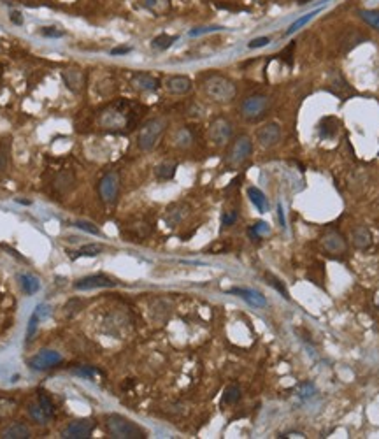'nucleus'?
<instances>
[{"mask_svg": "<svg viewBox=\"0 0 379 439\" xmlns=\"http://www.w3.org/2000/svg\"><path fill=\"white\" fill-rule=\"evenodd\" d=\"M204 93L211 99L213 102H218V104H228L235 99L237 95V88L228 77L225 76H209L206 81H204Z\"/></svg>", "mask_w": 379, "mask_h": 439, "instance_id": "nucleus-1", "label": "nucleus"}, {"mask_svg": "<svg viewBox=\"0 0 379 439\" xmlns=\"http://www.w3.org/2000/svg\"><path fill=\"white\" fill-rule=\"evenodd\" d=\"M98 127L109 132H121L130 127V111L126 104H113L98 114Z\"/></svg>", "mask_w": 379, "mask_h": 439, "instance_id": "nucleus-2", "label": "nucleus"}, {"mask_svg": "<svg viewBox=\"0 0 379 439\" xmlns=\"http://www.w3.org/2000/svg\"><path fill=\"white\" fill-rule=\"evenodd\" d=\"M105 429L111 438L114 439H142L146 438V432L133 423L126 416L121 415H109L105 418Z\"/></svg>", "mask_w": 379, "mask_h": 439, "instance_id": "nucleus-3", "label": "nucleus"}, {"mask_svg": "<svg viewBox=\"0 0 379 439\" xmlns=\"http://www.w3.org/2000/svg\"><path fill=\"white\" fill-rule=\"evenodd\" d=\"M165 127H167V120H163V118L148 120L144 125L141 127V130H139L137 146L142 151H151V149L157 146V142L160 141L161 134L165 132Z\"/></svg>", "mask_w": 379, "mask_h": 439, "instance_id": "nucleus-4", "label": "nucleus"}, {"mask_svg": "<svg viewBox=\"0 0 379 439\" xmlns=\"http://www.w3.org/2000/svg\"><path fill=\"white\" fill-rule=\"evenodd\" d=\"M269 105H270L269 97L256 93V95H250V97L244 99L241 107H239V111H241V116L244 118V120L256 121V120H260V118L265 116Z\"/></svg>", "mask_w": 379, "mask_h": 439, "instance_id": "nucleus-5", "label": "nucleus"}, {"mask_svg": "<svg viewBox=\"0 0 379 439\" xmlns=\"http://www.w3.org/2000/svg\"><path fill=\"white\" fill-rule=\"evenodd\" d=\"M253 153V141L248 135H239L226 151V164L237 167L248 160Z\"/></svg>", "mask_w": 379, "mask_h": 439, "instance_id": "nucleus-6", "label": "nucleus"}, {"mask_svg": "<svg viewBox=\"0 0 379 439\" xmlns=\"http://www.w3.org/2000/svg\"><path fill=\"white\" fill-rule=\"evenodd\" d=\"M120 174L116 170H111L107 172L100 181H98V197L104 204L113 205L114 202L118 201V195H120Z\"/></svg>", "mask_w": 379, "mask_h": 439, "instance_id": "nucleus-7", "label": "nucleus"}, {"mask_svg": "<svg viewBox=\"0 0 379 439\" xmlns=\"http://www.w3.org/2000/svg\"><path fill=\"white\" fill-rule=\"evenodd\" d=\"M232 134H234V127L223 116L213 120V123L209 125V139L214 146L228 144V141L232 139Z\"/></svg>", "mask_w": 379, "mask_h": 439, "instance_id": "nucleus-8", "label": "nucleus"}, {"mask_svg": "<svg viewBox=\"0 0 379 439\" xmlns=\"http://www.w3.org/2000/svg\"><path fill=\"white\" fill-rule=\"evenodd\" d=\"M62 362H63V357H62L58 351L42 350L29 360V366L32 367V369H35V371H46V369L60 366Z\"/></svg>", "mask_w": 379, "mask_h": 439, "instance_id": "nucleus-9", "label": "nucleus"}, {"mask_svg": "<svg viewBox=\"0 0 379 439\" xmlns=\"http://www.w3.org/2000/svg\"><path fill=\"white\" fill-rule=\"evenodd\" d=\"M93 427H95V423L92 420H74L70 422L67 427L62 431V438L65 439H86L92 436Z\"/></svg>", "mask_w": 379, "mask_h": 439, "instance_id": "nucleus-10", "label": "nucleus"}, {"mask_svg": "<svg viewBox=\"0 0 379 439\" xmlns=\"http://www.w3.org/2000/svg\"><path fill=\"white\" fill-rule=\"evenodd\" d=\"M279 141H281V127L274 121L260 127L256 132V142L265 149L274 148L276 144H279Z\"/></svg>", "mask_w": 379, "mask_h": 439, "instance_id": "nucleus-11", "label": "nucleus"}, {"mask_svg": "<svg viewBox=\"0 0 379 439\" xmlns=\"http://www.w3.org/2000/svg\"><path fill=\"white\" fill-rule=\"evenodd\" d=\"M111 286H116V281L111 279L109 276H104V274H92V276H86V278L74 283V288L81 292L97 290V288H111Z\"/></svg>", "mask_w": 379, "mask_h": 439, "instance_id": "nucleus-12", "label": "nucleus"}, {"mask_svg": "<svg viewBox=\"0 0 379 439\" xmlns=\"http://www.w3.org/2000/svg\"><path fill=\"white\" fill-rule=\"evenodd\" d=\"M321 246L323 250L330 255H343L347 250V242L344 239V236L337 230H330L321 237Z\"/></svg>", "mask_w": 379, "mask_h": 439, "instance_id": "nucleus-13", "label": "nucleus"}, {"mask_svg": "<svg viewBox=\"0 0 379 439\" xmlns=\"http://www.w3.org/2000/svg\"><path fill=\"white\" fill-rule=\"evenodd\" d=\"M130 85L137 90V92H157V90L160 88V81L148 72H137L132 76Z\"/></svg>", "mask_w": 379, "mask_h": 439, "instance_id": "nucleus-14", "label": "nucleus"}, {"mask_svg": "<svg viewBox=\"0 0 379 439\" xmlns=\"http://www.w3.org/2000/svg\"><path fill=\"white\" fill-rule=\"evenodd\" d=\"M163 86L172 95H185L191 90V79L186 76H169Z\"/></svg>", "mask_w": 379, "mask_h": 439, "instance_id": "nucleus-15", "label": "nucleus"}, {"mask_svg": "<svg viewBox=\"0 0 379 439\" xmlns=\"http://www.w3.org/2000/svg\"><path fill=\"white\" fill-rule=\"evenodd\" d=\"M62 79H63L65 86L74 93L81 92V88L85 85V74H83L81 68H67V70H62Z\"/></svg>", "mask_w": 379, "mask_h": 439, "instance_id": "nucleus-16", "label": "nucleus"}, {"mask_svg": "<svg viewBox=\"0 0 379 439\" xmlns=\"http://www.w3.org/2000/svg\"><path fill=\"white\" fill-rule=\"evenodd\" d=\"M74 185H76V174L70 169H65L62 170V172H58L57 177H55V181H53V188L57 190V192H60V194L70 192V190L74 188Z\"/></svg>", "mask_w": 379, "mask_h": 439, "instance_id": "nucleus-17", "label": "nucleus"}, {"mask_svg": "<svg viewBox=\"0 0 379 439\" xmlns=\"http://www.w3.org/2000/svg\"><path fill=\"white\" fill-rule=\"evenodd\" d=\"M230 294L239 295V297L244 299L250 306H254V307H265L267 306V299L256 290H250V288H232Z\"/></svg>", "mask_w": 379, "mask_h": 439, "instance_id": "nucleus-18", "label": "nucleus"}, {"mask_svg": "<svg viewBox=\"0 0 379 439\" xmlns=\"http://www.w3.org/2000/svg\"><path fill=\"white\" fill-rule=\"evenodd\" d=\"M188 214V205L186 204H174L170 205L165 213V223L169 227H178L179 223L185 220V216Z\"/></svg>", "mask_w": 379, "mask_h": 439, "instance_id": "nucleus-19", "label": "nucleus"}, {"mask_svg": "<svg viewBox=\"0 0 379 439\" xmlns=\"http://www.w3.org/2000/svg\"><path fill=\"white\" fill-rule=\"evenodd\" d=\"M351 239H353L355 248H358V250H367V248H371V244H372L371 230H369L367 227H363V225L356 227V229L353 230Z\"/></svg>", "mask_w": 379, "mask_h": 439, "instance_id": "nucleus-20", "label": "nucleus"}, {"mask_svg": "<svg viewBox=\"0 0 379 439\" xmlns=\"http://www.w3.org/2000/svg\"><path fill=\"white\" fill-rule=\"evenodd\" d=\"M248 197H250V201L253 202L254 207H256L260 213H267V211H269V201H267L265 194H263L260 188L250 186V188H248Z\"/></svg>", "mask_w": 379, "mask_h": 439, "instance_id": "nucleus-21", "label": "nucleus"}, {"mask_svg": "<svg viewBox=\"0 0 379 439\" xmlns=\"http://www.w3.org/2000/svg\"><path fill=\"white\" fill-rule=\"evenodd\" d=\"M4 439H27L30 438V429L25 423H12L2 432Z\"/></svg>", "mask_w": 379, "mask_h": 439, "instance_id": "nucleus-22", "label": "nucleus"}, {"mask_svg": "<svg viewBox=\"0 0 379 439\" xmlns=\"http://www.w3.org/2000/svg\"><path fill=\"white\" fill-rule=\"evenodd\" d=\"M176 169H178V164H176V162L165 160L155 167V176H157L158 179H161V181H169V179H172V177L176 176Z\"/></svg>", "mask_w": 379, "mask_h": 439, "instance_id": "nucleus-23", "label": "nucleus"}, {"mask_svg": "<svg viewBox=\"0 0 379 439\" xmlns=\"http://www.w3.org/2000/svg\"><path fill=\"white\" fill-rule=\"evenodd\" d=\"M141 5L157 16H161L170 9V0H141Z\"/></svg>", "mask_w": 379, "mask_h": 439, "instance_id": "nucleus-24", "label": "nucleus"}, {"mask_svg": "<svg viewBox=\"0 0 379 439\" xmlns=\"http://www.w3.org/2000/svg\"><path fill=\"white\" fill-rule=\"evenodd\" d=\"M176 40H178V35L160 34V35H157L153 40H151V48L157 49V51H165V49H169Z\"/></svg>", "mask_w": 379, "mask_h": 439, "instance_id": "nucleus-25", "label": "nucleus"}, {"mask_svg": "<svg viewBox=\"0 0 379 439\" xmlns=\"http://www.w3.org/2000/svg\"><path fill=\"white\" fill-rule=\"evenodd\" d=\"M20 283H21V288L25 290V294L33 295L35 292H39L40 288V283L35 276L32 274H20Z\"/></svg>", "mask_w": 379, "mask_h": 439, "instance_id": "nucleus-26", "label": "nucleus"}, {"mask_svg": "<svg viewBox=\"0 0 379 439\" xmlns=\"http://www.w3.org/2000/svg\"><path fill=\"white\" fill-rule=\"evenodd\" d=\"M44 309H46V306H37L35 311H33V314L30 316L29 329H27V344H29V342L33 339V336H35L37 325H39V320H40V316H42V313H44Z\"/></svg>", "mask_w": 379, "mask_h": 439, "instance_id": "nucleus-27", "label": "nucleus"}, {"mask_svg": "<svg viewBox=\"0 0 379 439\" xmlns=\"http://www.w3.org/2000/svg\"><path fill=\"white\" fill-rule=\"evenodd\" d=\"M191 142H193V135H191V132H190L188 129L183 127V129L176 130V134H174V144L178 146V148H190Z\"/></svg>", "mask_w": 379, "mask_h": 439, "instance_id": "nucleus-28", "label": "nucleus"}, {"mask_svg": "<svg viewBox=\"0 0 379 439\" xmlns=\"http://www.w3.org/2000/svg\"><path fill=\"white\" fill-rule=\"evenodd\" d=\"M241 399V388L237 385H230V387L225 388V394H223V404H235Z\"/></svg>", "mask_w": 379, "mask_h": 439, "instance_id": "nucleus-29", "label": "nucleus"}, {"mask_svg": "<svg viewBox=\"0 0 379 439\" xmlns=\"http://www.w3.org/2000/svg\"><path fill=\"white\" fill-rule=\"evenodd\" d=\"M316 14H319V9H316V11H311L309 14H306V16H302V18H299L297 21H293V23L290 25V29L286 30V35H291V34H295L297 30L300 29V27H304L306 23H309V21L313 20Z\"/></svg>", "mask_w": 379, "mask_h": 439, "instance_id": "nucleus-30", "label": "nucleus"}, {"mask_svg": "<svg viewBox=\"0 0 379 439\" xmlns=\"http://www.w3.org/2000/svg\"><path fill=\"white\" fill-rule=\"evenodd\" d=\"M29 415L32 416L33 420H35L37 423H48V420H49V416L46 415L44 413V409H42V407H40V404L37 403V404H30L29 406Z\"/></svg>", "mask_w": 379, "mask_h": 439, "instance_id": "nucleus-31", "label": "nucleus"}, {"mask_svg": "<svg viewBox=\"0 0 379 439\" xmlns=\"http://www.w3.org/2000/svg\"><path fill=\"white\" fill-rule=\"evenodd\" d=\"M358 14L365 23L371 25L372 29L379 30V11H369L367 9V11H360Z\"/></svg>", "mask_w": 379, "mask_h": 439, "instance_id": "nucleus-32", "label": "nucleus"}, {"mask_svg": "<svg viewBox=\"0 0 379 439\" xmlns=\"http://www.w3.org/2000/svg\"><path fill=\"white\" fill-rule=\"evenodd\" d=\"M102 248L100 244H86V246H81L79 250L76 251V257H97L98 253H102Z\"/></svg>", "mask_w": 379, "mask_h": 439, "instance_id": "nucleus-33", "label": "nucleus"}, {"mask_svg": "<svg viewBox=\"0 0 379 439\" xmlns=\"http://www.w3.org/2000/svg\"><path fill=\"white\" fill-rule=\"evenodd\" d=\"M9 153H11V148H9V141H4L0 144V172H4L9 166Z\"/></svg>", "mask_w": 379, "mask_h": 439, "instance_id": "nucleus-34", "label": "nucleus"}, {"mask_svg": "<svg viewBox=\"0 0 379 439\" xmlns=\"http://www.w3.org/2000/svg\"><path fill=\"white\" fill-rule=\"evenodd\" d=\"M39 404H40V407L44 409V413L49 416V418L55 415V404H53V401L49 399L44 392H40V394H39Z\"/></svg>", "mask_w": 379, "mask_h": 439, "instance_id": "nucleus-35", "label": "nucleus"}, {"mask_svg": "<svg viewBox=\"0 0 379 439\" xmlns=\"http://www.w3.org/2000/svg\"><path fill=\"white\" fill-rule=\"evenodd\" d=\"M269 230H270V229H269V225H267L265 222H256V223H254V225L250 229V236H251V237H253V241H254V239H258L262 234H267Z\"/></svg>", "mask_w": 379, "mask_h": 439, "instance_id": "nucleus-36", "label": "nucleus"}, {"mask_svg": "<svg viewBox=\"0 0 379 439\" xmlns=\"http://www.w3.org/2000/svg\"><path fill=\"white\" fill-rule=\"evenodd\" d=\"M267 279H269V285H272L276 288V290H279V294L283 295V297L286 299V301H290V295H288V290H286V286L283 285L281 281H279L278 278H274V276H272V274H267Z\"/></svg>", "mask_w": 379, "mask_h": 439, "instance_id": "nucleus-37", "label": "nucleus"}, {"mask_svg": "<svg viewBox=\"0 0 379 439\" xmlns=\"http://www.w3.org/2000/svg\"><path fill=\"white\" fill-rule=\"evenodd\" d=\"M237 218H239V214H237V211H235V209H228V211H225V213L221 214V225H223V227L234 225V223L237 222Z\"/></svg>", "mask_w": 379, "mask_h": 439, "instance_id": "nucleus-38", "label": "nucleus"}, {"mask_svg": "<svg viewBox=\"0 0 379 439\" xmlns=\"http://www.w3.org/2000/svg\"><path fill=\"white\" fill-rule=\"evenodd\" d=\"M76 227L79 230H85V232H88V234L100 236V229H98V227H95L93 223H90V222H76Z\"/></svg>", "mask_w": 379, "mask_h": 439, "instance_id": "nucleus-39", "label": "nucleus"}, {"mask_svg": "<svg viewBox=\"0 0 379 439\" xmlns=\"http://www.w3.org/2000/svg\"><path fill=\"white\" fill-rule=\"evenodd\" d=\"M74 374L76 376H81V378H95V376L98 374L97 369H93V367H79V369H74Z\"/></svg>", "mask_w": 379, "mask_h": 439, "instance_id": "nucleus-40", "label": "nucleus"}, {"mask_svg": "<svg viewBox=\"0 0 379 439\" xmlns=\"http://www.w3.org/2000/svg\"><path fill=\"white\" fill-rule=\"evenodd\" d=\"M218 30H223V27H198V29L190 30V35H191V37H197V35H202V34L218 32Z\"/></svg>", "mask_w": 379, "mask_h": 439, "instance_id": "nucleus-41", "label": "nucleus"}, {"mask_svg": "<svg viewBox=\"0 0 379 439\" xmlns=\"http://www.w3.org/2000/svg\"><path fill=\"white\" fill-rule=\"evenodd\" d=\"M300 397H304V399H309V397H313V395L316 394V388L315 385H311V383H304V385H300Z\"/></svg>", "mask_w": 379, "mask_h": 439, "instance_id": "nucleus-42", "label": "nucleus"}, {"mask_svg": "<svg viewBox=\"0 0 379 439\" xmlns=\"http://www.w3.org/2000/svg\"><path fill=\"white\" fill-rule=\"evenodd\" d=\"M270 42L269 37H256V39L250 40V44H248V48L251 49H256V48H263V46H267Z\"/></svg>", "mask_w": 379, "mask_h": 439, "instance_id": "nucleus-43", "label": "nucleus"}, {"mask_svg": "<svg viewBox=\"0 0 379 439\" xmlns=\"http://www.w3.org/2000/svg\"><path fill=\"white\" fill-rule=\"evenodd\" d=\"M42 35H46V37H62V35H63V32H60V30H57V29H53V27H46V29H42Z\"/></svg>", "mask_w": 379, "mask_h": 439, "instance_id": "nucleus-44", "label": "nucleus"}, {"mask_svg": "<svg viewBox=\"0 0 379 439\" xmlns=\"http://www.w3.org/2000/svg\"><path fill=\"white\" fill-rule=\"evenodd\" d=\"M132 51V48H128V46H118V48L111 49V55L113 57H116V55H126V53Z\"/></svg>", "mask_w": 379, "mask_h": 439, "instance_id": "nucleus-45", "label": "nucleus"}, {"mask_svg": "<svg viewBox=\"0 0 379 439\" xmlns=\"http://www.w3.org/2000/svg\"><path fill=\"white\" fill-rule=\"evenodd\" d=\"M9 18H11V21L14 25H23V16H21V12L12 11L11 14H9Z\"/></svg>", "mask_w": 379, "mask_h": 439, "instance_id": "nucleus-46", "label": "nucleus"}, {"mask_svg": "<svg viewBox=\"0 0 379 439\" xmlns=\"http://www.w3.org/2000/svg\"><path fill=\"white\" fill-rule=\"evenodd\" d=\"M278 211H279V222H281V227L286 225V222H284V213H283V205L279 204L278 205Z\"/></svg>", "mask_w": 379, "mask_h": 439, "instance_id": "nucleus-47", "label": "nucleus"}, {"mask_svg": "<svg viewBox=\"0 0 379 439\" xmlns=\"http://www.w3.org/2000/svg\"><path fill=\"white\" fill-rule=\"evenodd\" d=\"M18 202H20V204H30V201H21V199H18Z\"/></svg>", "mask_w": 379, "mask_h": 439, "instance_id": "nucleus-48", "label": "nucleus"}, {"mask_svg": "<svg viewBox=\"0 0 379 439\" xmlns=\"http://www.w3.org/2000/svg\"><path fill=\"white\" fill-rule=\"evenodd\" d=\"M325 2H328V0H325Z\"/></svg>", "mask_w": 379, "mask_h": 439, "instance_id": "nucleus-49", "label": "nucleus"}]
</instances>
